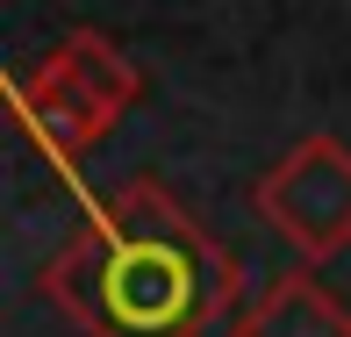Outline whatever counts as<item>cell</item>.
<instances>
[{
	"label": "cell",
	"mask_w": 351,
	"mask_h": 337,
	"mask_svg": "<svg viewBox=\"0 0 351 337\" xmlns=\"http://www.w3.org/2000/svg\"><path fill=\"white\" fill-rule=\"evenodd\" d=\"M8 101H14V122L43 143V158L65 172V187L86 194V180H79L72 165H79V151H93V143L143 101V72H136V58L122 51L115 36L72 29V36H58L51 51H43L36 72L8 79Z\"/></svg>",
	"instance_id": "2"
},
{
	"label": "cell",
	"mask_w": 351,
	"mask_h": 337,
	"mask_svg": "<svg viewBox=\"0 0 351 337\" xmlns=\"http://www.w3.org/2000/svg\"><path fill=\"white\" fill-rule=\"evenodd\" d=\"M79 222L43 259L36 287L79 337H208L237 309V251L158 180L72 194Z\"/></svg>",
	"instance_id": "1"
},
{
	"label": "cell",
	"mask_w": 351,
	"mask_h": 337,
	"mask_svg": "<svg viewBox=\"0 0 351 337\" xmlns=\"http://www.w3.org/2000/svg\"><path fill=\"white\" fill-rule=\"evenodd\" d=\"M230 337H351V309L308 266H294L258 287V301L230 323Z\"/></svg>",
	"instance_id": "4"
},
{
	"label": "cell",
	"mask_w": 351,
	"mask_h": 337,
	"mask_svg": "<svg viewBox=\"0 0 351 337\" xmlns=\"http://www.w3.org/2000/svg\"><path fill=\"white\" fill-rule=\"evenodd\" d=\"M251 208H258V222L273 237H287L308 266L351 251V143L330 137V130L301 137L287 158H273V165L258 172Z\"/></svg>",
	"instance_id": "3"
}]
</instances>
